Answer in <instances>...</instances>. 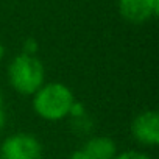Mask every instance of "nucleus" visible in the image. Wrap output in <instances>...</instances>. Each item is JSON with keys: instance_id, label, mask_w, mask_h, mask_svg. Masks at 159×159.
I'll use <instances>...</instances> for the list:
<instances>
[{"instance_id": "nucleus-1", "label": "nucleus", "mask_w": 159, "mask_h": 159, "mask_svg": "<svg viewBox=\"0 0 159 159\" xmlns=\"http://www.w3.org/2000/svg\"><path fill=\"white\" fill-rule=\"evenodd\" d=\"M75 102L72 89L58 81L44 83L33 94V109L34 112L48 122H58L69 117L72 103Z\"/></svg>"}, {"instance_id": "nucleus-2", "label": "nucleus", "mask_w": 159, "mask_h": 159, "mask_svg": "<svg viewBox=\"0 0 159 159\" xmlns=\"http://www.w3.org/2000/svg\"><path fill=\"white\" fill-rule=\"evenodd\" d=\"M8 81L20 95H33L45 83V67L38 56L19 53L8 66Z\"/></svg>"}, {"instance_id": "nucleus-3", "label": "nucleus", "mask_w": 159, "mask_h": 159, "mask_svg": "<svg viewBox=\"0 0 159 159\" xmlns=\"http://www.w3.org/2000/svg\"><path fill=\"white\" fill-rule=\"evenodd\" d=\"M44 148L30 133H14L0 145V159H42Z\"/></svg>"}, {"instance_id": "nucleus-4", "label": "nucleus", "mask_w": 159, "mask_h": 159, "mask_svg": "<svg viewBox=\"0 0 159 159\" xmlns=\"http://www.w3.org/2000/svg\"><path fill=\"white\" fill-rule=\"evenodd\" d=\"M131 136L142 145L156 147L159 143V114L156 111H143L131 122Z\"/></svg>"}, {"instance_id": "nucleus-5", "label": "nucleus", "mask_w": 159, "mask_h": 159, "mask_svg": "<svg viewBox=\"0 0 159 159\" xmlns=\"http://www.w3.org/2000/svg\"><path fill=\"white\" fill-rule=\"evenodd\" d=\"M120 16L129 24H145L159 13V0H117Z\"/></svg>"}, {"instance_id": "nucleus-6", "label": "nucleus", "mask_w": 159, "mask_h": 159, "mask_svg": "<svg viewBox=\"0 0 159 159\" xmlns=\"http://www.w3.org/2000/svg\"><path fill=\"white\" fill-rule=\"evenodd\" d=\"M89 159H114L117 156V145L111 137L92 136L83 145Z\"/></svg>"}, {"instance_id": "nucleus-7", "label": "nucleus", "mask_w": 159, "mask_h": 159, "mask_svg": "<svg viewBox=\"0 0 159 159\" xmlns=\"http://www.w3.org/2000/svg\"><path fill=\"white\" fill-rule=\"evenodd\" d=\"M70 126L72 129L80 134V136H88L92 133L94 129V123H92V119L84 114V116H80V117H72V122H70Z\"/></svg>"}, {"instance_id": "nucleus-8", "label": "nucleus", "mask_w": 159, "mask_h": 159, "mask_svg": "<svg viewBox=\"0 0 159 159\" xmlns=\"http://www.w3.org/2000/svg\"><path fill=\"white\" fill-rule=\"evenodd\" d=\"M38 50H39V44H38V41L34 38H27L24 41V44H22V53L36 56Z\"/></svg>"}, {"instance_id": "nucleus-9", "label": "nucleus", "mask_w": 159, "mask_h": 159, "mask_svg": "<svg viewBox=\"0 0 159 159\" xmlns=\"http://www.w3.org/2000/svg\"><path fill=\"white\" fill-rule=\"evenodd\" d=\"M114 159H151L150 156H147L145 153L142 151H134V150H129V151H123V153H117V156Z\"/></svg>"}, {"instance_id": "nucleus-10", "label": "nucleus", "mask_w": 159, "mask_h": 159, "mask_svg": "<svg viewBox=\"0 0 159 159\" xmlns=\"http://www.w3.org/2000/svg\"><path fill=\"white\" fill-rule=\"evenodd\" d=\"M86 114V108H84V105L81 103V102H73L72 103V108H70V112H69V116L70 117H80V116H84Z\"/></svg>"}, {"instance_id": "nucleus-11", "label": "nucleus", "mask_w": 159, "mask_h": 159, "mask_svg": "<svg viewBox=\"0 0 159 159\" xmlns=\"http://www.w3.org/2000/svg\"><path fill=\"white\" fill-rule=\"evenodd\" d=\"M69 159H89V157H88V154H86V151L83 148H80V150H75L69 156Z\"/></svg>"}, {"instance_id": "nucleus-12", "label": "nucleus", "mask_w": 159, "mask_h": 159, "mask_svg": "<svg viewBox=\"0 0 159 159\" xmlns=\"http://www.w3.org/2000/svg\"><path fill=\"white\" fill-rule=\"evenodd\" d=\"M5 123H7V114L3 111V106H0V131L3 129Z\"/></svg>"}, {"instance_id": "nucleus-13", "label": "nucleus", "mask_w": 159, "mask_h": 159, "mask_svg": "<svg viewBox=\"0 0 159 159\" xmlns=\"http://www.w3.org/2000/svg\"><path fill=\"white\" fill-rule=\"evenodd\" d=\"M5 53H7V50H5V45L0 42V61H2L3 58H5Z\"/></svg>"}, {"instance_id": "nucleus-14", "label": "nucleus", "mask_w": 159, "mask_h": 159, "mask_svg": "<svg viewBox=\"0 0 159 159\" xmlns=\"http://www.w3.org/2000/svg\"><path fill=\"white\" fill-rule=\"evenodd\" d=\"M0 106H3V97H2V92H0Z\"/></svg>"}]
</instances>
